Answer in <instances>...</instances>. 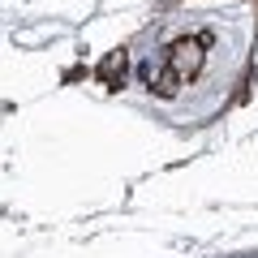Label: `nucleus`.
Here are the masks:
<instances>
[{"mask_svg":"<svg viewBox=\"0 0 258 258\" xmlns=\"http://www.w3.org/2000/svg\"><path fill=\"white\" fill-rule=\"evenodd\" d=\"M125 64H129V56H125V52H112L108 60L99 64V78H103L108 86H120V78H125Z\"/></svg>","mask_w":258,"mask_h":258,"instance_id":"f03ea898","label":"nucleus"},{"mask_svg":"<svg viewBox=\"0 0 258 258\" xmlns=\"http://www.w3.org/2000/svg\"><path fill=\"white\" fill-rule=\"evenodd\" d=\"M203 47H207V39H176L168 47V69H172L176 82H185V78H194L203 69Z\"/></svg>","mask_w":258,"mask_h":258,"instance_id":"f257e3e1","label":"nucleus"}]
</instances>
